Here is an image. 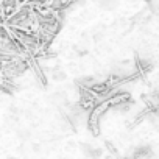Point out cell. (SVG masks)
Masks as SVG:
<instances>
[{
	"label": "cell",
	"instance_id": "obj_1",
	"mask_svg": "<svg viewBox=\"0 0 159 159\" xmlns=\"http://www.w3.org/2000/svg\"><path fill=\"white\" fill-rule=\"evenodd\" d=\"M70 2H76V0H70Z\"/></svg>",
	"mask_w": 159,
	"mask_h": 159
}]
</instances>
